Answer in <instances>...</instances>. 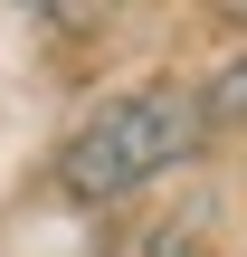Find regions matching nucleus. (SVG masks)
Here are the masks:
<instances>
[{
  "label": "nucleus",
  "instance_id": "nucleus-1",
  "mask_svg": "<svg viewBox=\"0 0 247 257\" xmlns=\"http://www.w3.org/2000/svg\"><path fill=\"white\" fill-rule=\"evenodd\" d=\"M200 95H181V86H133V95H105L76 134H67V153H57V191L67 200H86V210H105V200H133V191H152L162 172H181L190 153H200Z\"/></svg>",
  "mask_w": 247,
  "mask_h": 257
},
{
  "label": "nucleus",
  "instance_id": "nucleus-2",
  "mask_svg": "<svg viewBox=\"0 0 247 257\" xmlns=\"http://www.w3.org/2000/svg\"><path fill=\"white\" fill-rule=\"evenodd\" d=\"M200 124H209V134H247V48L200 86Z\"/></svg>",
  "mask_w": 247,
  "mask_h": 257
}]
</instances>
